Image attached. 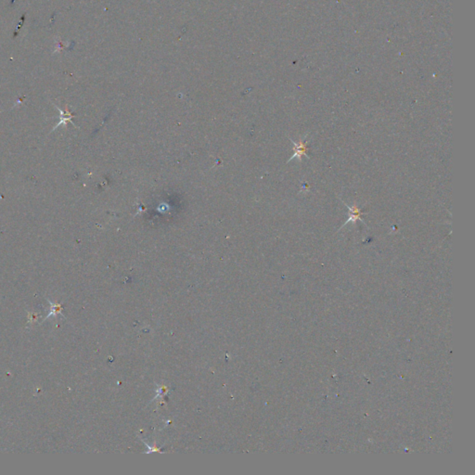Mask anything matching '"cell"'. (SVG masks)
Wrapping results in <instances>:
<instances>
[{"label":"cell","instance_id":"obj_3","mask_svg":"<svg viewBox=\"0 0 475 475\" xmlns=\"http://www.w3.org/2000/svg\"><path fill=\"white\" fill-rule=\"evenodd\" d=\"M55 107H56V109H57V110L60 112V113H61V118H60V121H59V123H58V124H57V125L54 127V128H53L52 131H54V130H55L56 129H58V128H59L60 126H61V125H66V124H67V122H70V123H71L73 126H75V127H76V125H75V124L72 122V119L75 117V115H73V113L69 112L67 106H66V111H65V113H64V112H62L59 107H57V106H55Z\"/></svg>","mask_w":475,"mask_h":475},{"label":"cell","instance_id":"obj_2","mask_svg":"<svg viewBox=\"0 0 475 475\" xmlns=\"http://www.w3.org/2000/svg\"><path fill=\"white\" fill-rule=\"evenodd\" d=\"M345 204L348 210H349V217H348V220L345 223L344 226H346L347 224L349 223H355L357 220H360L364 222V220L361 219V216H362V212L361 210L356 206V205H354V206H349L348 204ZM344 226H342L340 229H342Z\"/></svg>","mask_w":475,"mask_h":475},{"label":"cell","instance_id":"obj_1","mask_svg":"<svg viewBox=\"0 0 475 475\" xmlns=\"http://www.w3.org/2000/svg\"><path fill=\"white\" fill-rule=\"evenodd\" d=\"M291 141L294 143V155L289 159L288 162H291L294 159H297L299 162H301L303 156L306 157V158H309L306 154L307 140H305L304 138H301L298 142H294V140H292V139H291Z\"/></svg>","mask_w":475,"mask_h":475}]
</instances>
